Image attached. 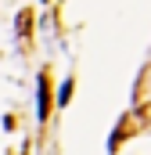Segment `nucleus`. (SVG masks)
Returning a JSON list of instances; mask_svg holds the SVG:
<instances>
[{
    "label": "nucleus",
    "mask_w": 151,
    "mask_h": 155,
    "mask_svg": "<svg viewBox=\"0 0 151 155\" xmlns=\"http://www.w3.org/2000/svg\"><path fill=\"white\" fill-rule=\"evenodd\" d=\"M50 116V87H47V72H40V119L47 123Z\"/></svg>",
    "instance_id": "f257e3e1"
},
{
    "label": "nucleus",
    "mask_w": 151,
    "mask_h": 155,
    "mask_svg": "<svg viewBox=\"0 0 151 155\" xmlns=\"http://www.w3.org/2000/svg\"><path fill=\"white\" fill-rule=\"evenodd\" d=\"M69 94H72V79H69V83H65V87H61V97H58V101H61V105H65V101H69Z\"/></svg>",
    "instance_id": "f03ea898"
},
{
    "label": "nucleus",
    "mask_w": 151,
    "mask_h": 155,
    "mask_svg": "<svg viewBox=\"0 0 151 155\" xmlns=\"http://www.w3.org/2000/svg\"><path fill=\"white\" fill-rule=\"evenodd\" d=\"M43 4H47V0H43Z\"/></svg>",
    "instance_id": "7ed1b4c3"
}]
</instances>
